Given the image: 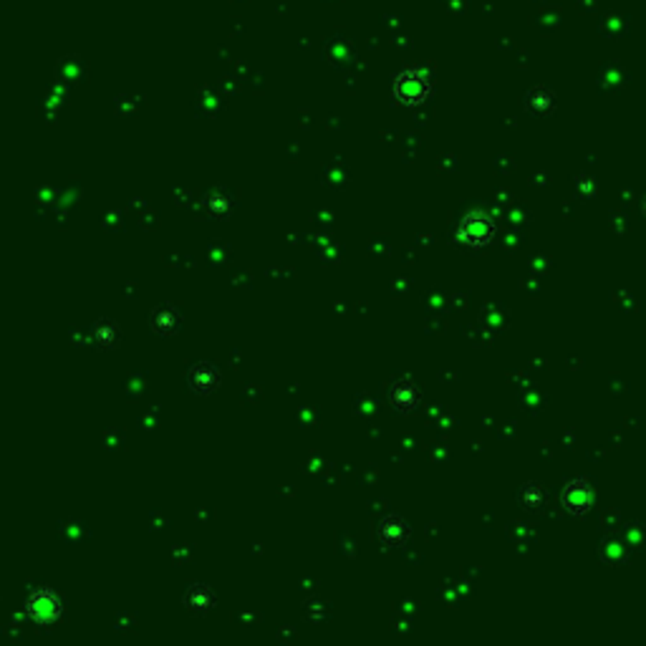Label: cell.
<instances>
[{
    "mask_svg": "<svg viewBox=\"0 0 646 646\" xmlns=\"http://www.w3.org/2000/svg\"><path fill=\"white\" fill-rule=\"evenodd\" d=\"M416 399V392L412 389V384H399V389L394 392V404L399 407H412Z\"/></svg>",
    "mask_w": 646,
    "mask_h": 646,
    "instance_id": "obj_5",
    "label": "cell"
},
{
    "mask_svg": "<svg viewBox=\"0 0 646 646\" xmlns=\"http://www.w3.org/2000/svg\"><path fill=\"white\" fill-rule=\"evenodd\" d=\"M58 611H61V604H58V599L51 594V591H38V594L30 596L28 613L35 618V621H40V623L53 621V618L58 616Z\"/></svg>",
    "mask_w": 646,
    "mask_h": 646,
    "instance_id": "obj_3",
    "label": "cell"
},
{
    "mask_svg": "<svg viewBox=\"0 0 646 646\" xmlns=\"http://www.w3.org/2000/svg\"><path fill=\"white\" fill-rule=\"evenodd\" d=\"M460 237L470 245H482L492 237V220L484 212H470L462 220L460 225Z\"/></svg>",
    "mask_w": 646,
    "mask_h": 646,
    "instance_id": "obj_1",
    "label": "cell"
},
{
    "mask_svg": "<svg viewBox=\"0 0 646 646\" xmlns=\"http://www.w3.org/2000/svg\"><path fill=\"white\" fill-rule=\"evenodd\" d=\"M215 384H217V371L212 369V366H197L195 371H192V387L197 389V392H210V389H215Z\"/></svg>",
    "mask_w": 646,
    "mask_h": 646,
    "instance_id": "obj_4",
    "label": "cell"
},
{
    "mask_svg": "<svg viewBox=\"0 0 646 646\" xmlns=\"http://www.w3.org/2000/svg\"><path fill=\"white\" fill-rule=\"evenodd\" d=\"M429 94V81L419 71H407L397 79V96L407 104H416Z\"/></svg>",
    "mask_w": 646,
    "mask_h": 646,
    "instance_id": "obj_2",
    "label": "cell"
}]
</instances>
